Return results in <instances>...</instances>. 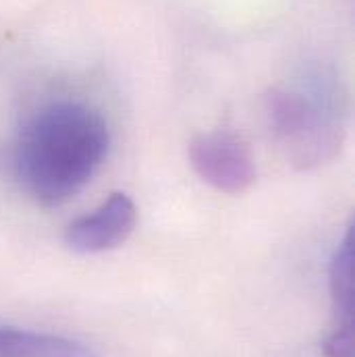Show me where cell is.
<instances>
[{
	"mask_svg": "<svg viewBox=\"0 0 355 357\" xmlns=\"http://www.w3.org/2000/svg\"><path fill=\"white\" fill-rule=\"evenodd\" d=\"M108 148L110 131L100 110L59 100L27 116L8 152V169L27 197L44 208H56L93 178Z\"/></svg>",
	"mask_w": 355,
	"mask_h": 357,
	"instance_id": "6da1fadb",
	"label": "cell"
},
{
	"mask_svg": "<svg viewBox=\"0 0 355 357\" xmlns=\"http://www.w3.org/2000/svg\"><path fill=\"white\" fill-rule=\"evenodd\" d=\"M264 110L270 131L293 169L314 171L339 156L343 125L337 112L318 96L274 88L268 91Z\"/></svg>",
	"mask_w": 355,
	"mask_h": 357,
	"instance_id": "7a4b0ae2",
	"label": "cell"
},
{
	"mask_svg": "<svg viewBox=\"0 0 355 357\" xmlns=\"http://www.w3.org/2000/svg\"><path fill=\"white\" fill-rule=\"evenodd\" d=\"M189 162L204 183L229 195L246 193L256 183L250 148L227 131L195 135L189 144Z\"/></svg>",
	"mask_w": 355,
	"mask_h": 357,
	"instance_id": "3957f363",
	"label": "cell"
},
{
	"mask_svg": "<svg viewBox=\"0 0 355 357\" xmlns=\"http://www.w3.org/2000/svg\"><path fill=\"white\" fill-rule=\"evenodd\" d=\"M137 225V208L127 193L114 191L93 212L73 220L65 231V245L75 254H104L123 245Z\"/></svg>",
	"mask_w": 355,
	"mask_h": 357,
	"instance_id": "277c9868",
	"label": "cell"
},
{
	"mask_svg": "<svg viewBox=\"0 0 355 357\" xmlns=\"http://www.w3.org/2000/svg\"><path fill=\"white\" fill-rule=\"evenodd\" d=\"M0 357H98L82 341L36 333L15 326H0Z\"/></svg>",
	"mask_w": 355,
	"mask_h": 357,
	"instance_id": "5b68a950",
	"label": "cell"
},
{
	"mask_svg": "<svg viewBox=\"0 0 355 357\" xmlns=\"http://www.w3.org/2000/svg\"><path fill=\"white\" fill-rule=\"evenodd\" d=\"M328 287L339 326L354 324L355 312V231L349 227L328 270Z\"/></svg>",
	"mask_w": 355,
	"mask_h": 357,
	"instance_id": "8992f818",
	"label": "cell"
},
{
	"mask_svg": "<svg viewBox=\"0 0 355 357\" xmlns=\"http://www.w3.org/2000/svg\"><path fill=\"white\" fill-rule=\"evenodd\" d=\"M326 357H355L354 324L337 326L322 345Z\"/></svg>",
	"mask_w": 355,
	"mask_h": 357,
	"instance_id": "52a82bcc",
	"label": "cell"
}]
</instances>
